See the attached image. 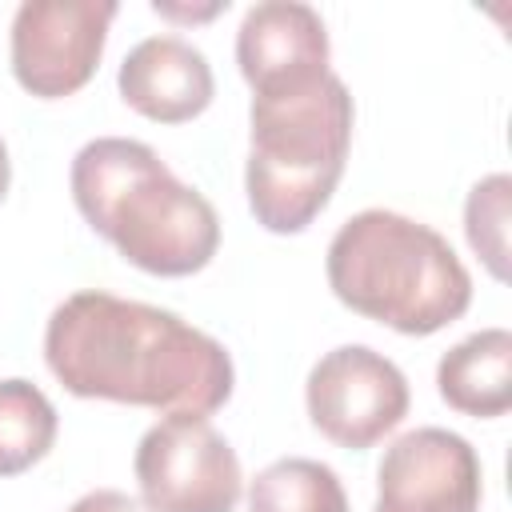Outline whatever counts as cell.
<instances>
[{
  "label": "cell",
  "instance_id": "12",
  "mask_svg": "<svg viewBox=\"0 0 512 512\" xmlns=\"http://www.w3.org/2000/svg\"><path fill=\"white\" fill-rule=\"evenodd\" d=\"M248 512H348L340 476L308 456L272 460L248 488Z\"/></svg>",
  "mask_w": 512,
  "mask_h": 512
},
{
  "label": "cell",
  "instance_id": "4",
  "mask_svg": "<svg viewBox=\"0 0 512 512\" xmlns=\"http://www.w3.org/2000/svg\"><path fill=\"white\" fill-rule=\"evenodd\" d=\"M352 116V96L336 72L252 96L244 188L256 224L292 236L324 212L344 176Z\"/></svg>",
  "mask_w": 512,
  "mask_h": 512
},
{
  "label": "cell",
  "instance_id": "11",
  "mask_svg": "<svg viewBox=\"0 0 512 512\" xmlns=\"http://www.w3.org/2000/svg\"><path fill=\"white\" fill-rule=\"evenodd\" d=\"M436 388L448 408L492 420L512 408V332L480 328L436 364Z\"/></svg>",
  "mask_w": 512,
  "mask_h": 512
},
{
  "label": "cell",
  "instance_id": "17",
  "mask_svg": "<svg viewBox=\"0 0 512 512\" xmlns=\"http://www.w3.org/2000/svg\"><path fill=\"white\" fill-rule=\"evenodd\" d=\"M8 180H12V164H8V148H4V140H0V204H4V196H8Z\"/></svg>",
  "mask_w": 512,
  "mask_h": 512
},
{
  "label": "cell",
  "instance_id": "9",
  "mask_svg": "<svg viewBox=\"0 0 512 512\" xmlns=\"http://www.w3.org/2000/svg\"><path fill=\"white\" fill-rule=\"evenodd\" d=\"M236 64L256 92L308 84L328 68V28L312 4L264 0L252 4L236 32Z\"/></svg>",
  "mask_w": 512,
  "mask_h": 512
},
{
  "label": "cell",
  "instance_id": "7",
  "mask_svg": "<svg viewBox=\"0 0 512 512\" xmlns=\"http://www.w3.org/2000/svg\"><path fill=\"white\" fill-rule=\"evenodd\" d=\"M304 404L320 436L364 452L392 432L408 412L404 372L368 344H340L324 352L304 384Z\"/></svg>",
  "mask_w": 512,
  "mask_h": 512
},
{
  "label": "cell",
  "instance_id": "5",
  "mask_svg": "<svg viewBox=\"0 0 512 512\" xmlns=\"http://www.w3.org/2000/svg\"><path fill=\"white\" fill-rule=\"evenodd\" d=\"M148 512H232L240 504V460L208 416L168 412L156 420L132 460Z\"/></svg>",
  "mask_w": 512,
  "mask_h": 512
},
{
  "label": "cell",
  "instance_id": "1",
  "mask_svg": "<svg viewBox=\"0 0 512 512\" xmlns=\"http://www.w3.org/2000/svg\"><path fill=\"white\" fill-rule=\"evenodd\" d=\"M52 376L84 400H116L164 412H216L236 384L220 340L168 308L112 292L68 296L44 328Z\"/></svg>",
  "mask_w": 512,
  "mask_h": 512
},
{
  "label": "cell",
  "instance_id": "16",
  "mask_svg": "<svg viewBox=\"0 0 512 512\" xmlns=\"http://www.w3.org/2000/svg\"><path fill=\"white\" fill-rule=\"evenodd\" d=\"M152 8H156L160 16H176V20H212L216 12L228 8V0H216V4H208V8H180V4H168V0H152Z\"/></svg>",
  "mask_w": 512,
  "mask_h": 512
},
{
  "label": "cell",
  "instance_id": "10",
  "mask_svg": "<svg viewBox=\"0 0 512 512\" xmlns=\"http://www.w3.org/2000/svg\"><path fill=\"white\" fill-rule=\"evenodd\" d=\"M120 96L156 124H184L212 104L216 80L208 56L180 36H148L120 64Z\"/></svg>",
  "mask_w": 512,
  "mask_h": 512
},
{
  "label": "cell",
  "instance_id": "3",
  "mask_svg": "<svg viewBox=\"0 0 512 512\" xmlns=\"http://www.w3.org/2000/svg\"><path fill=\"white\" fill-rule=\"evenodd\" d=\"M324 268L340 304L404 336H432L472 304V276L452 244L388 208L348 216L328 244Z\"/></svg>",
  "mask_w": 512,
  "mask_h": 512
},
{
  "label": "cell",
  "instance_id": "6",
  "mask_svg": "<svg viewBox=\"0 0 512 512\" xmlns=\"http://www.w3.org/2000/svg\"><path fill=\"white\" fill-rule=\"evenodd\" d=\"M116 0H24L12 20V76L40 100L80 92L108 40Z\"/></svg>",
  "mask_w": 512,
  "mask_h": 512
},
{
  "label": "cell",
  "instance_id": "2",
  "mask_svg": "<svg viewBox=\"0 0 512 512\" xmlns=\"http://www.w3.org/2000/svg\"><path fill=\"white\" fill-rule=\"evenodd\" d=\"M72 200L128 264L152 276H192L220 248L208 196L180 184L144 140H88L72 160Z\"/></svg>",
  "mask_w": 512,
  "mask_h": 512
},
{
  "label": "cell",
  "instance_id": "8",
  "mask_svg": "<svg viewBox=\"0 0 512 512\" xmlns=\"http://www.w3.org/2000/svg\"><path fill=\"white\" fill-rule=\"evenodd\" d=\"M376 512H480V456L448 428L392 440L376 468Z\"/></svg>",
  "mask_w": 512,
  "mask_h": 512
},
{
  "label": "cell",
  "instance_id": "15",
  "mask_svg": "<svg viewBox=\"0 0 512 512\" xmlns=\"http://www.w3.org/2000/svg\"><path fill=\"white\" fill-rule=\"evenodd\" d=\"M68 512H148L140 500H132L128 492H116V488H96L88 496H80Z\"/></svg>",
  "mask_w": 512,
  "mask_h": 512
},
{
  "label": "cell",
  "instance_id": "13",
  "mask_svg": "<svg viewBox=\"0 0 512 512\" xmlns=\"http://www.w3.org/2000/svg\"><path fill=\"white\" fill-rule=\"evenodd\" d=\"M56 444V408L32 380H0V476H16Z\"/></svg>",
  "mask_w": 512,
  "mask_h": 512
},
{
  "label": "cell",
  "instance_id": "14",
  "mask_svg": "<svg viewBox=\"0 0 512 512\" xmlns=\"http://www.w3.org/2000/svg\"><path fill=\"white\" fill-rule=\"evenodd\" d=\"M508 200H512V180L504 172L484 176L464 204V232L472 252L488 264L496 280H508Z\"/></svg>",
  "mask_w": 512,
  "mask_h": 512
}]
</instances>
